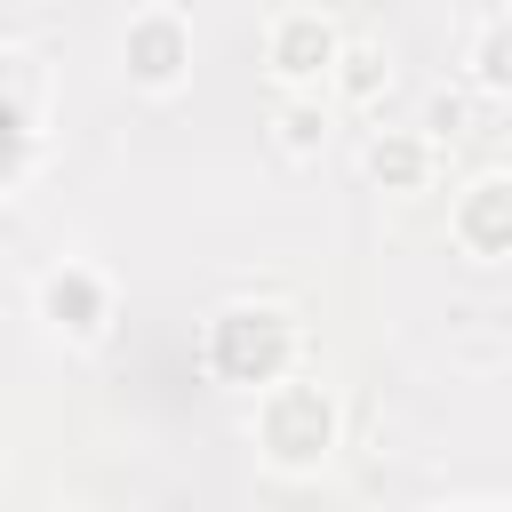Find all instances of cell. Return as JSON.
<instances>
[{"label":"cell","mask_w":512,"mask_h":512,"mask_svg":"<svg viewBox=\"0 0 512 512\" xmlns=\"http://www.w3.org/2000/svg\"><path fill=\"white\" fill-rule=\"evenodd\" d=\"M296 344H304V336H296V320H288L280 304H224V312L208 320V336H200V360H208L216 384L272 392V384H288Z\"/></svg>","instance_id":"1"},{"label":"cell","mask_w":512,"mask_h":512,"mask_svg":"<svg viewBox=\"0 0 512 512\" xmlns=\"http://www.w3.org/2000/svg\"><path fill=\"white\" fill-rule=\"evenodd\" d=\"M256 448L280 472H320L328 448H336V400L312 376H288V384L256 392Z\"/></svg>","instance_id":"2"},{"label":"cell","mask_w":512,"mask_h":512,"mask_svg":"<svg viewBox=\"0 0 512 512\" xmlns=\"http://www.w3.org/2000/svg\"><path fill=\"white\" fill-rule=\"evenodd\" d=\"M264 64H272V80H280L288 96H312V88L336 80V64H344L336 16H328V8H280L272 32H264Z\"/></svg>","instance_id":"3"},{"label":"cell","mask_w":512,"mask_h":512,"mask_svg":"<svg viewBox=\"0 0 512 512\" xmlns=\"http://www.w3.org/2000/svg\"><path fill=\"white\" fill-rule=\"evenodd\" d=\"M120 72L152 96H168L184 72H192V24L176 8H136L128 32H120Z\"/></svg>","instance_id":"4"},{"label":"cell","mask_w":512,"mask_h":512,"mask_svg":"<svg viewBox=\"0 0 512 512\" xmlns=\"http://www.w3.org/2000/svg\"><path fill=\"white\" fill-rule=\"evenodd\" d=\"M40 320H48L64 344H96L104 320H112V280H104L96 264H80V256L48 264V272H40Z\"/></svg>","instance_id":"5"},{"label":"cell","mask_w":512,"mask_h":512,"mask_svg":"<svg viewBox=\"0 0 512 512\" xmlns=\"http://www.w3.org/2000/svg\"><path fill=\"white\" fill-rule=\"evenodd\" d=\"M448 240L464 256H480V264L512 256V176H472L456 192V208H448Z\"/></svg>","instance_id":"6"},{"label":"cell","mask_w":512,"mask_h":512,"mask_svg":"<svg viewBox=\"0 0 512 512\" xmlns=\"http://www.w3.org/2000/svg\"><path fill=\"white\" fill-rule=\"evenodd\" d=\"M360 168H368L376 192H432V176H440V144H432L424 128H376L368 152H360Z\"/></svg>","instance_id":"7"},{"label":"cell","mask_w":512,"mask_h":512,"mask_svg":"<svg viewBox=\"0 0 512 512\" xmlns=\"http://www.w3.org/2000/svg\"><path fill=\"white\" fill-rule=\"evenodd\" d=\"M40 120H48L40 56H32V48H16V56H8V128H16V168H8V176H24V160H32V144H40Z\"/></svg>","instance_id":"8"},{"label":"cell","mask_w":512,"mask_h":512,"mask_svg":"<svg viewBox=\"0 0 512 512\" xmlns=\"http://www.w3.org/2000/svg\"><path fill=\"white\" fill-rule=\"evenodd\" d=\"M464 64H472V88H480V96H512V16L480 24Z\"/></svg>","instance_id":"9"},{"label":"cell","mask_w":512,"mask_h":512,"mask_svg":"<svg viewBox=\"0 0 512 512\" xmlns=\"http://www.w3.org/2000/svg\"><path fill=\"white\" fill-rule=\"evenodd\" d=\"M272 128H280V152H288V160H320V152H328V104H320V96H288Z\"/></svg>","instance_id":"10"},{"label":"cell","mask_w":512,"mask_h":512,"mask_svg":"<svg viewBox=\"0 0 512 512\" xmlns=\"http://www.w3.org/2000/svg\"><path fill=\"white\" fill-rule=\"evenodd\" d=\"M392 80V64H384V48H368V40H344V64H336V96L344 104H376V88Z\"/></svg>","instance_id":"11"},{"label":"cell","mask_w":512,"mask_h":512,"mask_svg":"<svg viewBox=\"0 0 512 512\" xmlns=\"http://www.w3.org/2000/svg\"><path fill=\"white\" fill-rule=\"evenodd\" d=\"M464 120H472V104H464V96H448V88L424 104V136H432V144H440V136H464Z\"/></svg>","instance_id":"12"}]
</instances>
